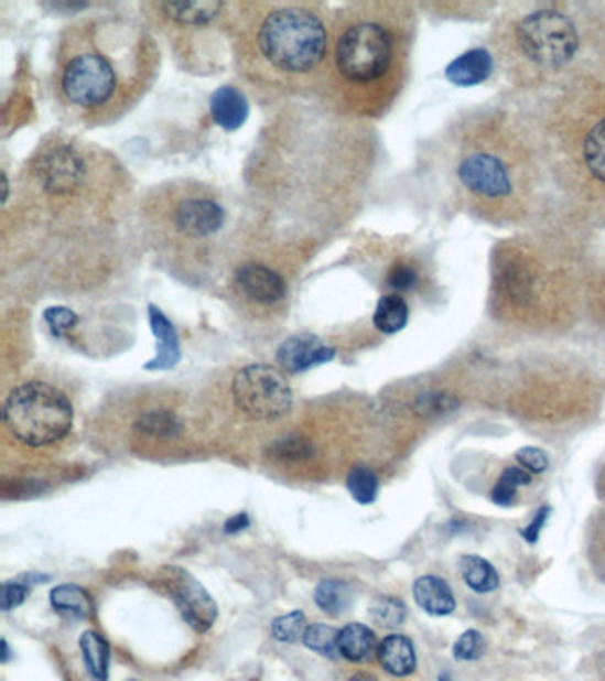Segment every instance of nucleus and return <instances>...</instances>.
Instances as JSON below:
<instances>
[{
    "label": "nucleus",
    "mask_w": 605,
    "mask_h": 681,
    "mask_svg": "<svg viewBox=\"0 0 605 681\" xmlns=\"http://www.w3.org/2000/svg\"><path fill=\"white\" fill-rule=\"evenodd\" d=\"M11 651L10 646H8V640L2 639V653H0V660L2 663L10 662Z\"/></svg>",
    "instance_id": "37998d69"
},
{
    "label": "nucleus",
    "mask_w": 605,
    "mask_h": 681,
    "mask_svg": "<svg viewBox=\"0 0 605 681\" xmlns=\"http://www.w3.org/2000/svg\"><path fill=\"white\" fill-rule=\"evenodd\" d=\"M409 304L398 293H387L378 300L374 314L375 327L383 334H397L409 323Z\"/></svg>",
    "instance_id": "5701e85b"
},
{
    "label": "nucleus",
    "mask_w": 605,
    "mask_h": 681,
    "mask_svg": "<svg viewBox=\"0 0 605 681\" xmlns=\"http://www.w3.org/2000/svg\"><path fill=\"white\" fill-rule=\"evenodd\" d=\"M136 428L147 435L169 439V436L180 435L183 424L176 413L169 412V410H151L137 419Z\"/></svg>",
    "instance_id": "cd10ccee"
},
{
    "label": "nucleus",
    "mask_w": 605,
    "mask_h": 681,
    "mask_svg": "<svg viewBox=\"0 0 605 681\" xmlns=\"http://www.w3.org/2000/svg\"><path fill=\"white\" fill-rule=\"evenodd\" d=\"M307 621L302 610H293V613L284 614L272 621V636L279 642H296L304 639L305 630H307Z\"/></svg>",
    "instance_id": "473e14b6"
},
{
    "label": "nucleus",
    "mask_w": 605,
    "mask_h": 681,
    "mask_svg": "<svg viewBox=\"0 0 605 681\" xmlns=\"http://www.w3.org/2000/svg\"><path fill=\"white\" fill-rule=\"evenodd\" d=\"M336 357L333 346L325 345L314 334H296L288 337L278 350V360L290 372H304L322 364L331 363Z\"/></svg>",
    "instance_id": "ddd939ff"
},
{
    "label": "nucleus",
    "mask_w": 605,
    "mask_h": 681,
    "mask_svg": "<svg viewBox=\"0 0 605 681\" xmlns=\"http://www.w3.org/2000/svg\"><path fill=\"white\" fill-rule=\"evenodd\" d=\"M231 391L237 409L256 421H273L292 409V387L281 371L267 364L240 369L233 378Z\"/></svg>",
    "instance_id": "1a4fd4ad"
},
{
    "label": "nucleus",
    "mask_w": 605,
    "mask_h": 681,
    "mask_svg": "<svg viewBox=\"0 0 605 681\" xmlns=\"http://www.w3.org/2000/svg\"><path fill=\"white\" fill-rule=\"evenodd\" d=\"M226 220L223 206L209 197H191L177 205L174 226L188 238L212 237Z\"/></svg>",
    "instance_id": "f8f14e48"
},
{
    "label": "nucleus",
    "mask_w": 605,
    "mask_h": 681,
    "mask_svg": "<svg viewBox=\"0 0 605 681\" xmlns=\"http://www.w3.org/2000/svg\"><path fill=\"white\" fill-rule=\"evenodd\" d=\"M551 517V508L549 506H542V508L538 509V514L532 518L531 523H529L526 529L520 531L523 538L528 543H537L538 538L542 534L543 526H545L547 520Z\"/></svg>",
    "instance_id": "ea45409f"
},
{
    "label": "nucleus",
    "mask_w": 605,
    "mask_h": 681,
    "mask_svg": "<svg viewBox=\"0 0 605 681\" xmlns=\"http://www.w3.org/2000/svg\"><path fill=\"white\" fill-rule=\"evenodd\" d=\"M593 273L563 238H508L491 255V310L503 320L526 325L561 322L586 302Z\"/></svg>",
    "instance_id": "7ed1b4c3"
},
{
    "label": "nucleus",
    "mask_w": 605,
    "mask_h": 681,
    "mask_svg": "<svg viewBox=\"0 0 605 681\" xmlns=\"http://www.w3.org/2000/svg\"><path fill=\"white\" fill-rule=\"evenodd\" d=\"M251 526V520L246 514H238L235 517L229 518L226 526H224V532L226 534H237V532L244 531L247 527Z\"/></svg>",
    "instance_id": "a19ab883"
},
{
    "label": "nucleus",
    "mask_w": 605,
    "mask_h": 681,
    "mask_svg": "<svg viewBox=\"0 0 605 681\" xmlns=\"http://www.w3.org/2000/svg\"><path fill=\"white\" fill-rule=\"evenodd\" d=\"M80 650L87 671L96 681L109 680L110 646L98 631L87 630L80 637Z\"/></svg>",
    "instance_id": "b1692460"
},
{
    "label": "nucleus",
    "mask_w": 605,
    "mask_h": 681,
    "mask_svg": "<svg viewBox=\"0 0 605 681\" xmlns=\"http://www.w3.org/2000/svg\"><path fill=\"white\" fill-rule=\"evenodd\" d=\"M460 572L467 587L479 595H487L501 584V579L494 564L479 555L469 554L460 559Z\"/></svg>",
    "instance_id": "4be33fe9"
},
{
    "label": "nucleus",
    "mask_w": 605,
    "mask_h": 681,
    "mask_svg": "<svg viewBox=\"0 0 605 681\" xmlns=\"http://www.w3.org/2000/svg\"><path fill=\"white\" fill-rule=\"evenodd\" d=\"M346 488L359 505H371L378 496V477L374 471L357 467L346 477Z\"/></svg>",
    "instance_id": "c756f323"
},
{
    "label": "nucleus",
    "mask_w": 605,
    "mask_h": 681,
    "mask_svg": "<svg viewBox=\"0 0 605 681\" xmlns=\"http://www.w3.org/2000/svg\"><path fill=\"white\" fill-rule=\"evenodd\" d=\"M515 458L522 465V468H526V471L531 474H543L547 468H549V465H551L545 451L540 450V447H532V445L517 451Z\"/></svg>",
    "instance_id": "4c0bfd02"
},
{
    "label": "nucleus",
    "mask_w": 605,
    "mask_h": 681,
    "mask_svg": "<svg viewBox=\"0 0 605 681\" xmlns=\"http://www.w3.org/2000/svg\"><path fill=\"white\" fill-rule=\"evenodd\" d=\"M487 651V640L478 630H467L456 639L453 657L458 662H476Z\"/></svg>",
    "instance_id": "72a5a7b5"
},
{
    "label": "nucleus",
    "mask_w": 605,
    "mask_h": 681,
    "mask_svg": "<svg viewBox=\"0 0 605 681\" xmlns=\"http://www.w3.org/2000/svg\"><path fill=\"white\" fill-rule=\"evenodd\" d=\"M37 180L52 196H68L77 191L84 176L86 164L80 153L66 144L46 150L36 162Z\"/></svg>",
    "instance_id": "9b49d317"
},
{
    "label": "nucleus",
    "mask_w": 605,
    "mask_h": 681,
    "mask_svg": "<svg viewBox=\"0 0 605 681\" xmlns=\"http://www.w3.org/2000/svg\"><path fill=\"white\" fill-rule=\"evenodd\" d=\"M369 614L377 625L383 628H398L407 618V607L395 596H380L369 607Z\"/></svg>",
    "instance_id": "2f4dec72"
},
{
    "label": "nucleus",
    "mask_w": 605,
    "mask_h": 681,
    "mask_svg": "<svg viewBox=\"0 0 605 681\" xmlns=\"http://www.w3.org/2000/svg\"><path fill=\"white\" fill-rule=\"evenodd\" d=\"M491 73V54L487 51H471L460 55L458 60L447 66L446 77L456 86H478L487 80Z\"/></svg>",
    "instance_id": "6ab92c4d"
},
{
    "label": "nucleus",
    "mask_w": 605,
    "mask_h": 681,
    "mask_svg": "<svg viewBox=\"0 0 605 681\" xmlns=\"http://www.w3.org/2000/svg\"><path fill=\"white\" fill-rule=\"evenodd\" d=\"M586 304L593 316L605 327V269L593 273L592 282L587 288Z\"/></svg>",
    "instance_id": "e433bc0d"
},
{
    "label": "nucleus",
    "mask_w": 605,
    "mask_h": 681,
    "mask_svg": "<svg viewBox=\"0 0 605 681\" xmlns=\"http://www.w3.org/2000/svg\"><path fill=\"white\" fill-rule=\"evenodd\" d=\"M547 89L522 121L538 159L579 205L605 212V61L587 60Z\"/></svg>",
    "instance_id": "f03ea898"
},
{
    "label": "nucleus",
    "mask_w": 605,
    "mask_h": 681,
    "mask_svg": "<svg viewBox=\"0 0 605 681\" xmlns=\"http://www.w3.org/2000/svg\"><path fill=\"white\" fill-rule=\"evenodd\" d=\"M352 681H375V680L374 678L355 677V678H352Z\"/></svg>",
    "instance_id": "c03bdc74"
},
{
    "label": "nucleus",
    "mask_w": 605,
    "mask_h": 681,
    "mask_svg": "<svg viewBox=\"0 0 605 681\" xmlns=\"http://www.w3.org/2000/svg\"><path fill=\"white\" fill-rule=\"evenodd\" d=\"M43 318H45L46 325H48L55 337L68 336L69 332L74 331L78 323L77 313L68 310V307H63V305L48 307L43 313Z\"/></svg>",
    "instance_id": "f704fd0d"
},
{
    "label": "nucleus",
    "mask_w": 605,
    "mask_h": 681,
    "mask_svg": "<svg viewBox=\"0 0 605 681\" xmlns=\"http://www.w3.org/2000/svg\"><path fill=\"white\" fill-rule=\"evenodd\" d=\"M29 586L20 581H10L2 584V595H0V607L4 613L17 609L28 599Z\"/></svg>",
    "instance_id": "58836bf2"
},
{
    "label": "nucleus",
    "mask_w": 605,
    "mask_h": 681,
    "mask_svg": "<svg viewBox=\"0 0 605 681\" xmlns=\"http://www.w3.org/2000/svg\"><path fill=\"white\" fill-rule=\"evenodd\" d=\"M237 284L247 299L273 305L287 296V282L276 270L260 263L244 264L237 272Z\"/></svg>",
    "instance_id": "4468645a"
},
{
    "label": "nucleus",
    "mask_w": 605,
    "mask_h": 681,
    "mask_svg": "<svg viewBox=\"0 0 605 681\" xmlns=\"http://www.w3.org/2000/svg\"><path fill=\"white\" fill-rule=\"evenodd\" d=\"M51 604L57 613L66 614L68 618L89 619L95 614V604L84 587L75 584H63L52 590Z\"/></svg>",
    "instance_id": "412c9836"
},
{
    "label": "nucleus",
    "mask_w": 605,
    "mask_h": 681,
    "mask_svg": "<svg viewBox=\"0 0 605 681\" xmlns=\"http://www.w3.org/2000/svg\"><path fill=\"white\" fill-rule=\"evenodd\" d=\"M421 281H423L421 269L410 259H400L392 264L386 278L387 288L398 295L406 293V291L418 290Z\"/></svg>",
    "instance_id": "c85d7f7f"
},
{
    "label": "nucleus",
    "mask_w": 605,
    "mask_h": 681,
    "mask_svg": "<svg viewBox=\"0 0 605 681\" xmlns=\"http://www.w3.org/2000/svg\"><path fill=\"white\" fill-rule=\"evenodd\" d=\"M337 636H339V630H336V628L328 627L324 623H316V625L307 627L302 642H304L305 648H310L314 653L334 659L339 653V650H337Z\"/></svg>",
    "instance_id": "7c9ffc66"
},
{
    "label": "nucleus",
    "mask_w": 605,
    "mask_h": 681,
    "mask_svg": "<svg viewBox=\"0 0 605 681\" xmlns=\"http://www.w3.org/2000/svg\"><path fill=\"white\" fill-rule=\"evenodd\" d=\"M224 4L220 2H171L162 4V10L169 19L183 25H205L220 13Z\"/></svg>",
    "instance_id": "a878e982"
},
{
    "label": "nucleus",
    "mask_w": 605,
    "mask_h": 681,
    "mask_svg": "<svg viewBox=\"0 0 605 681\" xmlns=\"http://www.w3.org/2000/svg\"><path fill=\"white\" fill-rule=\"evenodd\" d=\"M159 584L171 596L183 619L194 630L208 631L214 627L219 616V607L215 604L206 587L191 572L180 566H165L160 570Z\"/></svg>",
    "instance_id": "9d476101"
},
{
    "label": "nucleus",
    "mask_w": 605,
    "mask_h": 681,
    "mask_svg": "<svg viewBox=\"0 0 605 681\" xmlns=\"http://www.w3.org/2000/svg\"><path fill=\"white\" fill-rule=\"evenodd\" d=\"M118 87V68L96 46L75 52L61 72V89L66 100L78 109H100L115 100Z\"/></svg>",
    "instance_id": "6e6552de"
},
{
    "label": "nucleus",
    "mask_w": 605,
    "mask_h": 681,
    "mask_svg": "<svg viewBox=\"0 0 605 681\" xmlns=\"http://www.w3.org/2000/svg\"><path fill=\"white\" fill-rule=\"evenodd\" d=\"M337 650L350 662H365L378 650L377 636L363 623H350L339 630Z\"/></svg>",
    "instance_id": "aec40b11"
},
{
    "label": "nucleus",
    "mask_w": 605,
    "mask_h": 681,
    "mask_svg": "<svg viewBox=\"0 0 605 681\" xmlns=\"http://www.w3.org/2000/svg\"><path fill=\"white\" fill-rule=\"evenodd\" d=\"M48 575H42V573H29V575H22L20 577V582L25 584V586H34V584H40V582L48 581Z\"/></svg>",
    "instance_id": "79ce46f5"
},
{
    "label": "nucleus",
    "mask_w": 605,
    "mask_h": 681,
    "mask_svg": "<svg viewBox=\"0 0 605 681\" xmlns=\"http://www.w3.org/2000/svg\"><path fill=\"white\" fill-rule=\"evenodd\" d=\"M439 681H451L450 677H446V674H441V677H439Z\"/></svg>",
    "instance_id": "a18cd8bd"
},
{
    "label": "nucleus",
    "mask_w": 605,
    "mask_h": 681,
    "mask_svg": "<svg viewBox=\"0 0 605 681\" xmlns=\"http://www.w3.org/2000/svg\"><path fill=\"white\" fill-rule=\"evenodd\" d=\"M209 112L215 123L226 132H235L246 123L249 116V104L246 96L231 86H223L212 95Z\"/></svg>",
    "instance_id": "f3484780"
},
{
    "label": "nucleus",
    "mask_w": 605,
    "mask_h": 681,
    "mask_svg": "<svg viewBox=\"0 0 605 681\" xmlns=\"http://www.w3.org/2000/svg\"><path fill=\"white\" fill-rule=\"evenodd\" d=\"M414 28L415 14L409 6H371L337 37L336 69L343 80L359 87L369 107L383 109L400 93Z\"/></svg>",
    "instance_id": "39448f33"
},
{
    "label": "nucleus",
    "mask_w": 605,
    "mask_h": 681,
    "mask_svg": "<svg viewBox=\"0 0 605 681\" xmlns=\"http://www.w3.org/2000/svg\"><path fill=\"white\" fill-rule=\"evenodd\" d=\"M491 46L508 77L529 89L549 86L590 60L569 4L517 6L497 25Z\"/></svg>",
    "instance_id": "20e7f679"
},
{
    "label": "nucleus",
    "mask_w": 605,
    "mask_h": 681,
    "mask_svg": "<svg viewBox=\"0 0 605 681\" xmlns=\"http://www.w3.org/2000/svg\"><path fill=\"white\" fill-rule=\"evenodd\" d=\"M415 604L419 609L430 614L433 618H444L456 609V599L450 584L435 575H424L414 582L412 587Z\"/></svg>",
    "instance_id": "dca6fc26"
},
{
    "label": "nucleus",
    "mask_w": 605,
    "mask_h": 681,
    "mask_svg": "<svg viewBox=\"0 0 605 681\" xmlns=\"http://www.w3.org/2000/svg\"><path fill=\"white\" fill-rule=\"evenodd\" d=\"M441 185L447 199L491 224L531 214L542 162L519 118L499 109L462 114L442 132Z\"/></svg>",
    "instance_id": "f257e3e1"
},
{
    "label": "nucleus",
    "mask_w": 605,
    "mask_h": 681,
    "mask_svg": "<svg viewBox=\"0 0 605 681\" xmlns=\"http://www.w3.org/2000/svg\"><path fill=\"white\" fill-rule=\"evenodd\" d=\"M354 591L345 581L320 582L314 590V602L328 616H339L350 609Z\"/></svg>",
    "instance_id": "393cba45"
},
{
    "label": "nucleus",
    "mask_w": 605,
    "mask_h": 681,
    "mask_svg": "<svg viewBox=\"0 0 605 681\" xmlns=\"http://www.w3.org/2000/svg\"><path fill=\"white\" fill-rule=\"evenodd\" d=\"M531 485V474L526 468L508 467L505 473L497 479L494 490H491L490 499L494 505L508 508L514 505L517 499V490L520 486Z\"/></svg>",
    "instance_id": "bb28decb"
},
{
    "label": "nucleus",
    "mask_w": 605,
    "mask_h": 681,
    "mask_svg": "<svg viewBox=\"0 0 605 681\" xmlns=\"http://www.w3.org/2000/svg\"><path fill=\"white\" fill-rule=\"evenodd\" d=\"M258 46L267 61L281 72H311L325 57L327 31L311 11L284 8L263 20Z\"/></svg>",
    "instance_id": "0eeeda50"
},
{
    "label": "nucleus",
    "mask_w": 605,
    "mask_h": 681,
    "mask_svg": "<svg viewBox=\"0 0 605 681\" xmlns=\"http://www.w3.org/2000/svg\"><path fill=\"white\" fill-rule=\"evenodd\" d=\"M2 419L11 435L31 447L63 441L74 428V404L57 387L25 382L6 398Z\"/></svg>",
    "instance_id": "423d86ee"
},
{
    "label": "nucleus",
    "mask_w": 605,
    "mask_h": 681,
    "mask_svg": "<svg viewBox=\"0 0 605 681\" xmlns=\"http://www.w3.org/2000/svg\"><path fill=\"white\" fill-rule=\"evenodd\" d=\"M377 655L382 668L392 677H410L418 666V657H415L412 640L407 636H400V634L383 637L382 642L378 645Z\"/></svg>",
    "instance_id": "a211bd4d"
},
{
    "label": "nucleus",
    "mask_w": 605,
    "mask_h": 681,
    "mask_svg": "<svg viewBox=\"0 0 605 681\" xmlns=\"http://www.w3.org/2000/svg\"><path fill=\"white\" fill-rule=\"evenodd\" d=\"M273 456L282 460H305L311 458L314 453V447L311 442L305 439H299V436H288V439H281L272 445Z\"/></svg>",
    "instance_id": "c9c22d12"
},
{
    "label": "nucleus",
    "mask_w": 605,
    "mask_h": 681,
    "mask_svg": "<svg viewBox=\"0 0 605 681\" xmlns=\"http://www.w3.org/2000/svg\"><path fill=\"white\" fill-rule=\"evenodd\" d=\"M148 311H150L151 332L155 334L156 340H159V348H156L155 359H151L144 366V369H148V371H168V369L176 368V364L182 359L176 328L156 305L151 304Z\"/></svg>",
    "instance_id": "2eb2a0df"
}]
</instances>
